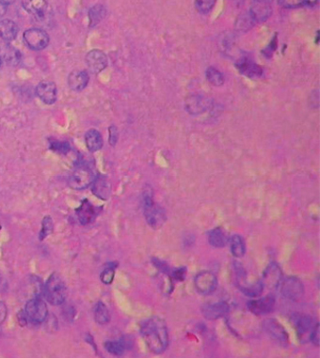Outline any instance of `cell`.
Segmentation results:
<instances>
[{
	"mask_svg": "<svg viewBox=\"0 0 320 358\" xmlns=\"http://www.w3.org/2000/svg\"><path fill=\"white\" fill-rule=\"evenodd\" d=\"M143 336L147 348L155 354H160L169 346V333L166 322L158 316L147 319L141 326Z\"/></svg>",
	"mask_w": 320,
	"mask_h": 358,
	"instance_id": "cell-1",
	"label": "cell"
},
{
	"mask_svg": "<svg viewBox=\"0 0 320 358\" xmlns=\"http://www.w3.org/2000/svg\"><path fill=\"white\" fill-rule=\"evenodd\" d=\"M143 206L147 224L155 230L160 229L167 221V216L165 210L154 201L153 193L150 189L143 193Z\"/></svg>",
	"mask_w": 320,
	"mask_h": 358,
	"instance_id": "cell-2",
	"label": "cell"
},
{
	"mask_svg": "<svg viewBox=\"0 0 320 358\" xmlns=\"http://www.w3.org/2000/svg\"><path fill=\"white\" fill-rule=\"evenodd\" d=\"M44 293L48 302L53 305L62 304L65 301L67 296L66 286L58 274H53L49 277L45 285Z\"/></svg>",
	"mask_w": 320,
	"mask_h": 358,
	"instance_id": "cell-3",
	"label": "cell"
},
{
	"mask_svg": "<svg viewBox=\"0 0 320 358\" xmlns=\"http://www.w3.org/2000/svg\"><path fill=\"white\" fill-rule=\"evenodd\" d=\"M95 181V173L89 166H78L69 178L71 188L82 190L87 188Z\"/></svg>",
	"mask_w": 320,
	"mask_h": 358,
	"instance_id": "cell-4",
	"label": "cell"
},
{
	"mask_svg": "<svg viewBox=\"0 0 320 358\" xmlns=\"http://www.w3.org/2000/svg\"><path fill=\"white\" fill-rule=\"evenodd\" d=\"M280 287L282 295L291 301H298L304 294V285L298 277H286L281 281Z\"/></svg>",
	"mask_w": 320,
	"mask_h": 358,
	"instance_id": "cell-5",
	"label": "cell"
},
{
	"mask_svg": "<svg viewBox=\"0 0 320 358\" xmlns=\"http://www.w3.org/2000/svg\"><path fill=\"white\" fill-rule=\"evenodd\" d=\"M263 329L270 339L276 343L282 346L288 344V334L278 321L274 319H266L263 322Z\"/></svg>",
	"mask_w": 320,
	"mask_h": 358,
	"instance_id": "cell-6",
	"label": "cell"
},
{
	"mask_svg": "<svg viewBox=\"0 0 320 358\" xmlns=\"http://www.w3.org/2000/svg\"><path fill=\"white\" fill-rule=\"evenodd\" d=\"M24 41L30 49L39 51L48 46L49 36L44 30L40 28H29L24 33Z\"/></svg>",
	"mask_w": 320,
	"mask_h": 358,
	"instance_id": "cell-7",
	"label": "cell"
},
{
	"mask_svg": "<svg viewBox=\"0 0 320 358\" xmlns=\"http://www.w3.org/2000/svg\"><path fill=\"white\" fill-rule=\"evenodd\" d=\"M194 285L199 293L207 295L217 289L218 279L210 271H203L194 278Z\"/></svg>",
	"mask_w": 320,
	"mask_h": 358,
	"instance_id": "cell-8",
	"label": "cell"
},
{
	"mask_svg": "<svg viewBox=\"0 0 320 358\" xmlns=\"http://www.w3.org/2000/svg\"><path fill=\"white\" fill-rule=\"evenodd\" d=\"M26 315L34 323H42L48 317V306L41 298H33L26 304Z\"/></svg>",
	"mask_w": 320,
	"mask_h": 358,
	"instance_id": "cell-9",
	"label": "cell"
},
{
	"mask_svg": "<svg viewBox=\"0 0 320 358\" xmlns=\"http://www.w3.org/2000/svg\"><path fill=\"white\" fill-rule=\"evenodd\" d=\"M292 321H293L299 339L303 342L308 341L310 339L311 332L313 330V326L315 325L313 323V319L307 315L298 314V315H294L292 317Z\"/></svg>",
	"mask_w": 320,
	"mask_h": 358,
	"instance_id": "cell-10",
	"label": "cell"
},
{
	"mask_svg": "<svg viewBox=\"0 0 320 358\" xmlns=\"http://www.w3.org/2000/svg\"><path fill=\"white\" fill-rule=\"evenodd\" d=\"M283 280V273L278 264L272 263L269 264L264 271L262 279L260 280L264 288L269 290L277 289Z\"/></svg>",
	"mask_w": 320,
	"mask_h": 358,
	"instance_id": "cell-11",
	"label": "cell"
},
{
	"mask_svg": "<svg viewBox=\"0 0 320 358\" xmlns=\"http://www.w3.org/2000/svg\"><path fill=\"white\" fill-rule=\"evenodd\" d=\"M275 305V298L272 295H266L265 297L260 299H254L248 302L247 306L248 310L252 312L253 315L261 316L270 313Z\"/></svg>",
	"mask_w": 320,
	"mask_h": 358,
	"instance_id": "cell-12",
	"label": "cell"
},
{
	"mask_svg": "<svg viewBox=\"0 0 320 358\" xmlns=\"http://www.w3.org/2000/svg\"><path fill=\"white\" fill-rule=\"evenodd\" d=\"M272 13V9L266 0H254L249 14L254 23H263L267 20Z\"/></svg>",
	"mask_w": 320,
	"mask_h": 358,
	"instance_id": "cell-13",
	"label": "cell"
},
{
	"mask_svg": "<svg viewBox=\"0 0 320 358\" xmlns=\"http://www.w3.org/2000/svg\"><path fill=\"white\" fill-rule=\"evenodd\" d=\"M230 306L224 301H219L213 304H206L202 308V313L205 319L215 321L223 318L229 313Z\"/></svg>",
	"mask_w": 320,
	"mask_h": 358,
	"instance_id": "cell-14",
	"label": "cell"
},
{
	"mask_svg": "<svg viewBox=\"0 0 320 358\" xmlns=\"http://www.w3.org/2000/svg\"><path fill=\"white\" fill-rule=\"evenodd\" d=\"M86 62L92 73L99 74L108 66V58L100 50H92L86 56Z\"/></svg>",
	"mask_w": 320,
	"mask_h": 358,
	"instance_id": "cell-15",
	"label": "cell"
},
{
	"mask_svg": "<svg viewBox=\"0 0 320 358\" xmlns=\"http://www.w3.org/2000/svg\"><path fill=\"white\" fill-rule=\"evenodd\" d=\"M210 108V101L201 95H191L186 99V109L191 115L203 114Z\"/></svg>",
	"mask_w": 320,
	"mask_h": 358,
	"instance_id": "cell-16",
	"label": "cell"
},
{
	"mask_svg": "<svg viewBox=\"0 0 320 358\" xmlns=\"http://www.w3.org/2000/svg\"><path fill=\"white\" fill-rule=\"evenodd\" d=\"M236 67L241 75L249 78H259L263 75V68L248 58H242L236 63Z\"/></svg>",
	"mask_w": 320,
	"mask_h": 358,
	"instance_id": "cell-17",
	"label": "cell"
},
{
	"mask_svg": "<svg viewBox=\"0 0 320 358\" xmlns=\"http://www.w3.org/2000/svg\"><path fill=\"white\" fill-rule=\"evenodd\" d=\"M36 93L47 105H53L57 100V87L53 82H41L36 88Z\"/></svg>",
	"mask_w": 320,
	"mask_h": 358,
	"instance_id": "cell-18",
	"label": "cell"
},
{
	"mask_svg": "<svg viewBox=\"0 0 320 358\" xmlns=\"http://www.w3.org/2000/svg\"><path fill=\"white\" fill-rule=\"evenodd\" d=\"M99 213V209L92 205L89 200H84L81 203L80 207L76 210V215L78 220L82 225H88L95 221L97 215Z\"/></svg>",
	"mask_w": 320,
	"mask_h": 358,
	"instance_id": "cell-19",
	"label": "cell"
},
{
	"mask_svg": "<svg viewBox=\"0 0 320 358\" xmlns=\"http://www.w3.org/2000/svg\"><path fill=\"white\" fill-rule=\"evenodd\" d=\"M89 83V75L85 71L75 70L68 77L69 87L74 91H81Z\"/></svg>",
	"mask_w": 320,
	"mask_h": 358,
	"instance_id": "cell-20",
	"label": "cell"
},
{
	"mask_svg": "<svg viewBox=\"0 0 320 358\" xmlns=\"http://www.w3.org/2000/svg\"><path fill=\"white\" fill-rule=\"evenodd\" d=\"M23 8L28 14L41 18L48 10V0H22Z\"/></svg>",
	"mask_w": 320,
	"mask_h": 358,
	"instance_id": "cell-21",
	"label": "cell"
},
{
	"mask_svg": "<svg viewBox=\"0 0 320 358\" xmlns=\"http://www.w3.org/2000/svg\"><path fill=\"white\" fill-rule=\"evenodd\" d=\"M18 33V27L14 21L4 19L0 21V38L6 41H14Z\"/></svg>",
	"mask_w": 320,
	"mask_h": 358,
	"instance_id": "cell-22",
	"label": "cell"
},
{
	"mask_svg": "<svg viewBox=\"0 0 320 358\" xmlns=\"http://www.w3.org/2000/svg\"><path fill=\"white\" fill-rule=\"evenodd\" d=\"M229 241L227 233L222 228L218 227L215 228L208 232V243L211 244L213 247L221 248L224 247Z\"/></svg>",
	"mask_w": 320,
	"mask_h": 358,
	"instance_id": "cell-23",
	"label": "cell"
},
{
	"mask_svg": "<svg viewBox=\"0 0 320 358\" xmlns=\"http://www.w3.org/2000/svg\"><path fill=\"white\" fill-rule=\"evenodd\" d=\"M93 183V193L101 199H108L110 194V186L107 178L104 176H98Z\"/></svg>",
	"mask_w": 320,
	"mask_h": 358,
	"instance_id": "cell-24",
	"label": "cell"
},
{
	"mask_svg": "<svg viewBox=\"0 0 320 358\" xmlns=\"http://www.w3.org/2000/svg\"><path fill=\"white\" fill-rule=\"evenodd\" d=\"M85 142L87 148L92 152L97 151L103 147L102 135L95 129H92L86 133Z\"/></svg>",
	"mask_w": 320,
	"mask_h": 358,
	"instance_id": "cell-25",
	"label": "cell"
},
{
	"mask_svg": "<svg viewBox=\"0 0 320 358\" xmlns=\"http://www.w3.org/2000/svg\"><path fill=\"white\" fill-rule=\"evenodd\" d=\"M230 243V250L233 256L236 258H242L246 253L245 241L242 237L235 234L228 241Z\"/></svg>",
	"mask_w": 320,
	"mask_h": 358,
	"instance_id": "cell-26",
	"label": "cell"
},
{
	"mask_svg": "<svg viewBox=\"0 0 320 358\" xmlns=\"http://www.w3.org/2000/svg\"><path fill=\"white\" fill-rule=\"evenodd\" d=\"M94 313H95L96 323H98L99 325H106L109 323V320H110L109 310H108L107 305L102 302H98L96 304L95 310H94Z\"/></svg>",
	"mask_w": 320,
	"mask_h": 358,
	"instance_id": "cell-27",
	"label": "cell"
},
{
	"mask_svg": "<svg viewBox=\"0 0 320 358\" xmlns=\"http://www.w3.org/2000/svg\"><path fill=\"white\" fill-rule=\"evenodd\" d=\"M317 0H278L280 6L286 9L312 7L316 4Z\"/></svg>",
	"mask_w": 320,
	"mask_h": 358,
	"instance_id": "cell-28",
	"label": "cell"
},
{
	"mask_svg": "<svg viewBox=\"0 0 320 358\" xmlns=\"http://www.w3.org/2000/svg\"><path fill=\"white\" fill-rule=\"evenodd\" d=\"M205 75H206V78H207L208 82H209L211 85H213V86L219 87V86H221V85L224 83L223 75H222L218 70H217L216 68H208V69L206 70Z\"/></svg>",
	"mask_w": 320,
	"mask_h": 358,
	"instance_id": "cell-29",
	"label": "cell"
},
{
	"mask_svg": "<svg viewBox=\"0 0 320 358\" xmlns=\"http://www.w3.org/2000/svg\"><path fill=\"white\" fill-rule=\"evenodd\" d=\"M106 11L101 5H96L89 10V27H94L105 17Z\"/></svg>",
	"mask_w": 320,
	"mask_h": 358,
	"instance_id": "cell-30",
	"label": "cell"
},
{
	"mask_svg": "<svg viewBox=\"0 0 320 358\" xmlns=\"http://www.w3.org/2000/svg\"><path fill=\"white\" fill-rule=\"evenodd\" d=\"M106 350L109 351V353L114 354V355H122L125 348L126 343L123 340H118V341H108L105 343Z\"/></svg>",
	"mask_w": 320,
	"mask_h": 358,
	"instance_id": "cell-31",
	"label": "cell"
},
{
	"mask_svg": "<svg viewBox=\"0 0 320 358\" xmlns=\"http://www.w3.org/2000/svg\"><path fill=\"white\" fill-rule=\"evenodd\" d=\"M254 24L255 23L253 22L251 15L248 13V14H242L239 16L237 20V23H236V27L241 31H248L249 29H251L253 27Z\"/></svg>",
	"mask_w": 320,
	"mask_h": 358,
	"instance_id": "cell-32",
	"label": "cell"
},
{
	"mask_svg": "<svg viewBox=\"0 0 320 358\" xmlns=\"http://www.w3.org/2000/svg\"><path fill=\"white\" fill-rule=\"evenodd\" d=\"M217 0H195V7L200 14H209L215 6Z\"/></svg>",
	"mask_w": 320,
	"mask_h": 358,
	"instance_id": "cell-33",
	"label": "cell"
},
{
	"mask_svg": "<svg viewBox=\"0 0 320 358\" xmlns=\"http://www.w3.org/2000/svg\"><path fill=\"white\" fill-rule=\"evenodd\" d=\"M52 231H53V221H52L51 217H45L42 220V228H41V232H40V235H39L40 240L42 241L49 234H51Z\"/></svg>",
	"mask_w": 320,
	"mask_h": 358,
	"instance_id": "cell-34",
	"label": "cell"
},
{
	"mask_svg": "<svg viewBox=\"0 0 320 358\" xmlns=\"http://www.w3.org/2000/svg\"><path fill=\"white\" fill-rule=\"evenodd\" d=\"M114 276H115V268L113 265H109V267H107L105 270L103 271L100 278H101L103 283L109 285L113 281Z\"/></svg>",
	"mask_w": 320,
	"mask_h": 358,
	"instance_id": "cell-35",
	"label": "cell"
},
{
	"mask_svg": "<svg viewBox=\"0 0 320 358\" xmlns=\"http://www.w3.org/2000/svg\"><path fill=\"white\" fill-rule=\"evenodd\" d=\"M50 149L54 150L56 152L65 155V154L69 152L70 146L67 142L54 141L50 143Z\"/></svg>",
	"mask_w": 320,
	"mask_h": 358,
	"instance_id": "cell-36",
	"label": "cell"
},
{
	"mask_svg": "<svg viewBox=\"0 0 320 358\" xmlns=\"http://www.w3.org/2000/svg\"><path fill=\"white\" fill-rule=\"evenodd\" d=\"M152 263L154 264V266L157 268V270L160 271L161 273H163L164 275H168L170 276L171 269L168 264H166L163 261L157 259V258H153Z\"/></svg>",
	"mask_w": 320,
	"mask_h": 358,
	"instance_id": "cell-37",
	"label": "cell"
},
{
	"mask_svg": "<svg viewBox=\"0 0 320 358\" xmlns=\"http://www.w3.org/2000/svg\"><path fill=\"white\" fill-rule=\"evenodd\" d=\"M187 274V268L186 267H180V268H175V269H171L170 277L177 280V281H183L186 277Z\"/></svg>",
	"mask_w": 320,
	"mask_h": 358,
	"instance_id": "cell-38",
	"label": "cell"
},
{
	"mask_svg": "<svg viewBox=\"0 0 320 358\" xmlns=\"http://www.w3.org/2000/svg\"><path fill=\"white\" fill-rule=\"evenodd\" d=\"M310 341H312L314 346H319L320 344V325L318 323H316L314 326H313V329L311 332V335H310Z\"/></svg>",
	"mask_w": 320,
	"mask_h": 358,
	"instance_id": "cell-39",
	"label": "cell"
},
{
	"mask_svg": "<svg viewBox=\"0 0 320 358\" xmlns=\"http://www.w3.org/2000/svg\"><path fill=\"white\" fill-rule=\"evenodd\" d=\"M118 140V131L115 126H111L109 128V143L111 146H114Z\"/></svg>",
	"mask_w": 320,
	"mask_h": 358,
	"instance_id": "cell-40",
	"label": "cell"
},
{
	"mask_svg": "<svg viewBox=\"0 0 320 358\" xmlns=\"http://www.w3.org/2000/svg\"><path fill=\"white\" fill-rule=\"evenodd\" d=\"M6 316H7V308L4 303L0 302V324H2L4 322Z\"/></svg>",
	"mask_w": 320,
	"mask_h": 358,
	"instance_id": "cell-41",
	"label": "cell"
},
{
	"mask_svg": "<svg viewBox=\"0 0 320 358\" xmlns=\"http://www.w3.org/2000/svg\"><path fill=\"white\" fill-rule=\"evenodd\" d=\"M6 11H7V8H6V5L0 3V18L6 14Z\"/></svg>",
	"mask_w": 320,
	"mask_h": 358,
	"instance_id": "cell-42",
	"label": "cell"
},
{
	"mask_svg": "<svg viewBox=\"0 0 320 358\" xmlns=\"http://www.w3.org/2000/svg\"><path fill=\"white\" fill-rule=\"evenodd\" d=\"M14 1L15 0H0V3H2V4H4V5H9V4H12V3H14Z\"/></svg>",
	"mask_w": 320,
	"mask_h": 358,
	"instance_id": "cell-43",
	"label": "cell"
},
{
	"mask_svg": "<svg viewBox=\"0 0 320 358\" xmlns=\"http://www.w3.org/2000/svg\"><path fill=\"white\" fill-rule=\"evenodd\" d=\"M318 41H319V31L316 32V41H315V43L318 44Z\"/></svg>",
	"mask_w": 320,
	"mask_h": 358,
	"instance_id": "cell-44",
	"label": "cell"
},
{
	"mask_svg": "<svg viewBox=\"0 0 320 358\" xmlns=\"http://www.w3.org/2000/svg\"><path fill=\"white\" fill-rule=\"evenodd\" d=\"M1 62H2V61H1V58H0V66H1Z\"/></svg>",
	"mask_w": 320,
	"mask_h": 358,
	"instance_id": "cell-45",
	"label": "cell"
}]
</instances>
